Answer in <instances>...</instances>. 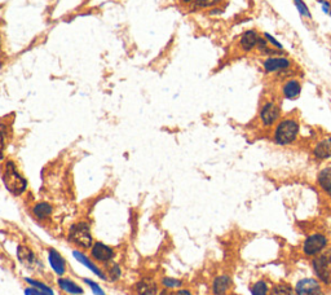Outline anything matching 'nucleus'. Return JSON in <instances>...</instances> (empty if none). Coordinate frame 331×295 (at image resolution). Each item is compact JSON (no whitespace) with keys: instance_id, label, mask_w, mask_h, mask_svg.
I'll return each instance as SVG.
<instances>
[{"instance_id":"nucleus-26","label":"nucleus","mask_w":331,"mask_h":295,"mask_svg":"<svg viewBox=\"0 0 331 295\" xmlns=\"http://www.w3.org/2000/svg\"><path fill=\"white\" fill-rule=\"evenodd\" d=\"M6 124L0 123V162L4 161V149H5V139H6Z\"/></svg>"},{"instance_id":"nucleus-19","label":"nucleus","mask_w":331,"mask_h":295,"mask_svg":"<svg viewBox=\"0 0 331 295\" xmlns=\"http://www.w3.org/2000/svg\"><path fill=\"white\" fill-rule=\"evenodd\" d=\"M313 156L317 159L331 158V136L321 140L313 149Z\"/></svg>"},{"instance_id":"nucleus-5","label":"nucleus","mask_w":331,"mask_h":295,"mask_svg":"<svg viewBox=\"0 0 331 295\" xmlns=\"http://www.w3.org/2000/svg\"><path fill=\"white\" fill-rule=\"evenodd\" d=\"M16 258L23 268L30 269V271H36V272L44 269V264L42 263V260L39 259L35 251L30 249L29 246H26V245L19 243L17 246Z\"/></svg>"},{"instance_id":"nucleus-17","label":"nucleus","mask_w":331,"mask_h":295,"mask_svg":"<svg viewBox=\"0 0 331 295\" xmlns=\"http://www.w3.org/2000/svg\"><path fill=\"white\" fill-rule=\"evenodd\" d=\"M57 285L62 292L68 293L70 295H83L84 293L83 288L78 282L69 279V277H65V276H62V277L57 280Z\"/></svg>"},{"instance_id":"nucleus-33","label":"nucleus","mask_w":331,"mask_h":295,"mask_svg":"<svg viewBox=\"0 0 331 295\" xmlns=\"http://www.w3.org/2000/svg\"><path fill=\"white\" fill-rule=\"evenodd\" d=\"M159 295H172V294H171V293L168 292V290H163V292L159 293Z\"/></svg>"},{"instance_id":"nucleus-34","label":"nucleus","mask_w":331,"mask_h":295,"mask_svg":"<svg viewBox=\"0 0 331 295\" xmlns=\"http://www.w3.org/2000/svg\"><path fill=\"white\" fill-rule=\"evenodd\" d=\"M181 1H183V3H185V4H192L193 1H196V0H181Z\"/></svg>"},{"instance_id":"nucleus-13","label":"nucleus","mask_w":331,"mask_h":295,"mask_svg":"<svg viewBox=\"0 0 331 295\" xmlns=\"http://www.w3.org/2000/svg\"><path fill=\"white\" fill-rule=\"evenodd\" d=\"M231 288H233V281L228 275H220L215 277L211 285L214 295H228Z\"/></svg>"},{"instance_id":"nucleus-11","label":"nucleus","mask_w":331,"mask_h":295,"mask_svg":"<svg viewBox=\"0 0 331 295\" xmlns=\"http://www.w3.org/2000/svg\"><path fill=\"white\" fill-rule=\"evenodd\" d=\"M291 66V61L282 56H269L263 61V68L265 73H280L285 72Z\"/></svg>"},{"instance_id":"nucleus-6","label":"nucleus","mask_w":331,"mask_h":295,"mask_svg":"<svg viewBox=\"0 0 331 295\" xmlns=\"http://www.w3.org/2000/svg\"><path fill=\"white\" fill-rule=\"evenodd\" d=\"M329 245L328 237L322 233H313L307 237L303 245V251L308 256H316L324 253Z\"/></svg>"},{"instance_id":"nucleus-25","label":"nucleus","mask_w":331,"mask_h":295,"mask_svg":"<svg viewBox=\"0 0 331 295\" xmlns=\"http://www.w3.org/2000/svg\"><path fill=\"white\" fill-rule=\"evenodd\" d=\"M161 284L164 289H167V290H174V289L181 288L183 281H181V280L174 279V277H164V279H162Z\"/></svg>"},{"instance_id":"nucleus-14","label":"nucleus","mask_w":331,"mask_h":295,"mask_svg":"<svg viewBox=\"0 0 331 295\" xmlns=\"http://www.w3.org/2000/svg\"><path fill=\"white\" fill-rule=\"evenodd\" d=\"M53 210H55V208H53V206H52L49 202L40 201L36 202V203L32 206L31 214L36 220L45 221L51 219V216L53 215Z\"/></svg>"},{"instance_id":"nucleus-3","label":"nucleus","mask_w":331,"mask_h":295,"mask_svg":"<svg viewBox=\"0 0 331 295\" xmlns=\"http://www.w3.org/2000/svg\"><path fill=\"white\" fill-rule=\"evenodd\" d=\"M69 241L74 243L79 250H87L94 245V236L91 232L90 224L86 221L73 224L69 229Z\"/></svg>"},{"instance_id":"nucleus-23","label":"nucleus","mask_w":331,"mask_h":295,"mask_svg":"<svg viewBox=\"0 0 331 295\" xmlns=\"http://www.w3.org/2000/svg\"><path fill=\"white\" fill-rule=\"evenodd\" d=\"M251 294L252 295H268L269 294V286L264 280L255 282L251 288Z\"/></svg>"},{"instance_id":"nucleus-28","label":"nucleus","mask_w":331,"mask_h":295,"mask_svg":"<svg viewBox=\"0 0 331 295\" xmlns=\"http://www.w3.org/2000/svg\"><path fill=\"white\" fill-rule=\"evenodd\" d=\"M23 294L25 295H56L55 292H53V289H52V290H48V292H45V290H39V289L32 288V286H27V288L23 290Z\"/></svg>"},{"instance_id":"nucleus-8","label":"nucleus","mask_w":331,"mask_h":295,"mask_svg":"<svg viewBox=\"0 0 331 295\" xmlns=\"http://www.w3.org/2000/svg\"><path fill=\"white\" fill-rule=\"evenodd\" d=\"M281 117V109L280 106L273 102V101H268L261 106L260 109V120L263 126L270 127L276 123L277 120Z\"/></svg>"},{"instance_id":"nucleus-7","label":"nucleus","mask_w":331,"mask_h":295,"mask_svg":"<svg viewBox=\"0 0 331 295\" xmlns=\"http://www.w3.org/2000/svg\"><path fill=\"white\" fill-rule=\"evenodd\" d=\"M115 250L107 243L96 241L91 247V258L96 263H103V264H109L115 258Z\"/></svg>"},{"instance_id":"nucleus-27","label":"nucleus","mask_w":331,"mask_h":295,"mask_svg":"<svg viewBox=\"0 0 331 295\" xmlns=\"http://www.w3.org/2000/svg\"><path fill=\"white\" fill-rule=\"evenodd\" d=\"M83 282L86 284V285L90 286L91 290H92V293H94L95 295H107V293L104 292V289L101 288L97 282L92 281L91 279H83Z\"/></svg>"},{"instance_id":"nucleus-21","label":"nucleus","mask_w":331,"mask_h":295,"mask_svg":"<svg viewBox=\"0 0 331 295\" xmlns=\"http://www.w3.org/2000/svg\"><path fill=\"white\" fill-rule=\"evenodd\" d=\"M268 295H298L295 292V289H293L287 284H277L273 288L270 289V292Z\"/></svg>"},{"instance_id":"nucleus-12","label":"nucleus","mask_w":331,"mask_h":295,"mask_svg":"<svg viewBox=\"0 0 331 295\" xmlns=\"http://www.w3.org/2000/svg\"><path fill=\"white\" fill-rule=\"evenodd\" d=\"M298 295H324L322 286L316 279H302L295 286Z\"/></svg>"},{"instance_id":"nucleus-29","label":"nucleus","mask_w":331,"mask_h":295,"mask_svg":"<svg viewBox=\"0 0 331 295\" xmlns=\"http://www.w3.org/2000/svg\"><path fill=\"white\" fill-rule=\"evenodd\" d=\"M294 3H295L296 8H298V10H299L300 16L308 17V18H312V14H311L308 7H307V4L304 3L303 0H294Z\"/></svg>"},{"instance_id":"nucleus-18","label":"nucleus","mask_w":331,"mask_h":295,"mask_svg":"<svg viewBox=\"0 0 331 295\" xmlns=\"http://www.w3.org/2000/svg\"><path fill=\"white\" fill-rule=\"evenodd\" d=\"M135 289L138 295H159V293H161L159 286H158L154 281H151V280L138 281L137 284H136Z\"/></svg>"},{"instance_id":"nucleus-30","label":"nucleus","mask_w":331,"mask_h":295,"mask_svg":"<svg viewBox=\"0 0 331 295\" xmlns=\"http://www.w3.org/2000/svg\"><path fill=\"white\" fill-rule=\"evenodd\" d=\"M264 39L267 40L268 44H272V46H273L276 49H281V51H283V47L281 46V43L277 42V40L274 39L273 36L269 35V34H268V33L264 34Z\"/></svg>"},{"instance_id":"nucleus-16","label":"nucleus","mask_w":331,"mask_h":295,"mask_svg":"<svg viewBox=\"0 0 331 295\" xmlns=\"http://www.w3.org/2000/svg\"><path fill=\"white\" fill-rule=\"evenodd\" d=\"M302 94V85L298 79H287L282 86L283 98L287 100H295Z\"/></svg>"},{"instance_id":"nucleus-9","label":"nucleus","mask_w":331,"mask_h":295,"mask_svg":"<svg viewBox=\"0 0 331 295\" xmlns=\"http://www.w3.org/2000/svg\"><path fill=\"white\" fill-rule=\"evenodd\" d=\"M47 258H48L49 267L52 268V271L58 276V277H62V276L66 275L68 272V264H66V260H65L64 256L61 255V253L58 250L53 249V247H49L47 250Z\"/></svg>"},{"instance_id":"nucleus-32","label":"nucleus","mask_w":331,"mask_h":295,"mask_svg":"<svg viewBox=\"0 0 331 295\" xmlns=\"http://www.w3.org/2000/svg\"><path fill=\"white\" fill-rule=\"evenodd\" d=\"M172 295H193V294H192V292L188 290V289H179V290L175 292Z\"/></svg>"},{"instance_id":"nucleus-31","label":"nucleus","mask_w":331,"mask_h":295,"mask_svg":"<svg viewBox=\"0 0 331 295\" xmlns=\"http://www.w3.org/2000/svg\"><path fill=\"white\" fill-rule=\"evenodd\" d=\"M319 3L321 4L322 10H324L326 14L331 16V4L329 3V1H325V0H319Z\"/></svg>"},{"instance_id":"nucleus-15","label":"nucleus","mask_w":331,"mask_h":295,"mask_svg":"<svg viewBox=\"0 0 331 295\" xmlns=\"http://www.w3.org/2000/svg\"><path fill=\"white\" fill-rule=\"evenodd\" d=\"M259 39H260V35L254 30L244 31L239 39V47L243 52H251L252 49L256 48Z\"/></svg>"},{"instance_id":"nucleus-2","label":"nucleus","mask_w":331,"mask_h":295,"mask_svg":"<svg viewBox=\"0 0 331 295\" xmlns=\"http://www.w3.org/2000/svg\"><path fill=\"white\" fill-rule=\"evenodd\" d=\"M299 135V122L295 118H285L277 124L273 133L274 143L278 145H289L294 143Z\"/></svg>"},{"instance_id":"nucleus-24","label":"nucleus","mask_w":331,"mask_h":295,"mask_svg":"<svg viewBox=\"0 0 331 295\" xmlns=\"http://www.w3.org/2000/svg\"><path fill=\"white\" fill-rule=\"evenodd\" d=\"M221 0H196L192 3V8L196 9H205V8L216 7Z\"/></svg>"},{"instance_id":"nucleus-10","label":"nucleus","mask_w":331,"mask_h":295,"mask_svg":"<svg viewBox=\"0 0 331 295\" xmlns=\"http://www.w3.org/2000/svg\"><path fill=\"white\" fill-rule=\"evenodd\" d=\"M73 256H74L75 260H77L78 263H81L82 266L86 267L87 269H90L91 272L94 273V275H96L97 277H100L101 280H105V281H108L105 271H103V269L99 267V264H97V263L95 262L91 256H88L87 254H84L83 250H74V251H73Z\"/></svg>"},{"instance_id":"nucleus-22","label":"nucleus","mask_w":331,"mask_h":295,"mask_svg":"<svg viewBox=\"0 0 331 295\" xmlns=\"http://www.w3.org/2000/svg\"><path fill=\"white\" fill-rule=\"evenodd\" d=\"M107 273L108 281H118L122 277V268L119 266L118 263H110L109 268L105 271Z\"/></svg>"},{"instance_id":"nucleus-1","label":"nucleus","mask_w":331,"mask_h":295,"mask_svg":"<svg viewBox=\"0 0 331 295\" xmlns=\"http://www.w3.org/2000/svg\"><path fill=\"white\" fill-rule=\"evenodd\" d=\"M1 180L6 191L16 197L22 196L27 189V180L18 171L16 163L10 159L4 162L3 169H1Z\"/></svg>"},{"instance_id":"nucleus-4","label":"nucleus","mask_w":331,"mask_h":295,"mask_svg":"<svg viewBox=\"0 0 331 295\" xmlns=\"http://www.w3.org/2000/svg\"><path fill=\"white\" fill-rule=\"evenodd\" d=\"M312 268L322 284L331 285V249L315 256L312 260Z\"/></svg>"},{"instance_id":"nucleus-20","label":"nucleus","mask_w":331,"mask_h":295,"mask_svg":"<svg viewBox=\"0 0 331 295\" xmlns=\"http://www.w3.org/2000/svg\"><path fill=\"white\" fill-rule=\"evenodd\" d=\"M317 183H319L320 188L325 192L326 195L331 196V166L319 172Z\"/></svg>"}]
</instances>
